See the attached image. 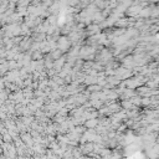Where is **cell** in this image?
Here are the masks:
<instances>
[{
    "label": "cell",
    "instance_id": "6da1fadb",
    "mask_svg": "<svg viewBox=\"0 0 159 159\" xmlns=\"http://www.w3.org/2000/svg\"><path fill=\"white\" fill-rule=\"evenodd\" d=\"M0 4H1V0H0Z\"/></svg>",
    "mask_w": 159,
    "mask_h": 159
}]
</instances>
